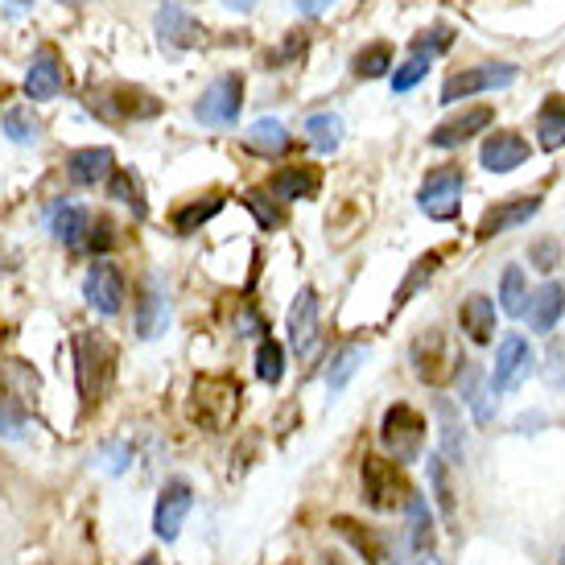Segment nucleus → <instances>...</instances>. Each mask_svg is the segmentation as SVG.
Wrapping results in <instances>:
<instances>
[{
    "label": "nucleus",
    "instance_id": "nucleus-32",
    "mask_svg": "<svg viewBox=\"0 0 565 565\" xmlns=\"http://www.w3.org/2000/svg\"><path fill=\"white\" fill-rule=\"evenodd\" d=\"M396 66V54L388 42H368L355 58H351V75L355 79H384Z\"/></svg>",
    "mask_w": 565,
    "mask_h": 565
},
{
    "label": "nucleus",
    "instance_id": "nucleus-40",
    "mask_svg": "<svg viewBox=\"0 0 565 565\" xmlns=\"http://www.w3.org/2000/svg\"><path fill=\"white\" fill-rule=\"evenodd\" d=\"M0 128H5V137L13 145H33V141H38V132H42L29 108H9L5 116H0Z\"/></svg>",
    "mask_w": 565,
    "mask_h": 565
},
{
    "label": "nucleus",
    "instance_id": "nucleus-38",
    "mask_svg": "<svg viewBox=\"0 0 565 565\" xmlns=\"http://www.w3.org/2000/svg\"><path fill=\"white\" fill-rule=\"evenodd\" d=\"M363 351L359 343H351V347H343L335 359H330V372H326V384H330V392H343L347 388V380L359 372V363H363Z\"/></svg>",
    "mask_w": 565,
    "mask_h": 565
},
{
    "label": "nucleus",
    "instance_id": "nucleus-8",
    "mask_svg": "<svg viewBox=\"0 0 565 565\" xmlns=\"http://www.w3.org/2000/svg\"><path fill=\"white\" fill-rule=\"evenodd\" d=\"M83 297H87V306L99 314V318H116L124 310V273L116 269L112 260H95L87 277H83Z\"/></svg>",
    "mask_w": 565,
    "mask_h": 565
},
{
    "label": "nucleus",
    "instance_id": "nucleus-33",
    "mask_svg": "<svg viewBox=\"0 0 565 565\" xmlns=\"http://www.w3.org/2000/svg\"><path fill=\"white\" fill-rule=\"evenodd\" d=\"M409 545L417 549V553H434V512H429V504H425V495H409Z\"/></svg>",
    "mask_w": 565,
    "mask_h": 565
},
{
    "label": "nucleus",
    "instance_id": "nucleus-34",
    "mask_svg": "<svg viewBox=\"0 0 565 565\" xmlns=\"http://www.w3.org/2000/svg\"><path fill=\"white\" fill-rule=\"evenodd\" d=\"M438 269H442V252H425V256H417L413 273L405 277V285L396 289V297H392V310H405V306L413 302V293H417L421 285L434 281V273H438Z\"/></svg>",
    "mask_w": 565,
    "mask_h": 565
},
{
    "label": "nucleus",
    "instance_id": "nucleus-54",
    "mask_svg": "<svg viewBox=\"0 0 565 565\" xmlns=\"http://www.w3.org/2000/svg\"><path fill=\"white\" fill-rule=\"evenodd\" d=\"M62 5H87V0H62Z\"/></svg>",
    "mask_w": 565,
    "mask_h": 565
},
{
    "label": "nucleus",
    "instance_id": "nucleus-9",
    "mask_svg": "<svg viewBox=\"0 0 565 565\" xmlns=\"http://www.w3.org/2000/svg\"><path fill=\"white\" fill-rule=\"evenodd\" d=\"M95 112H104L108 120H153V116H161V99L149 95L145 87L112 83V87L99 91Z\"/></svg>",
    "mask_w": 565,
    "mask_h": 565
},
{
    "label": "nucleus",
    "instance_id": "nucleus-21",
    "mask_svg": "<svg viewBox=\"0 0 565 565\" xmlns=\"http://www.w3.org/2000/svg\"><path fill=\"white\" fill-rule=\"evenodd\" d=\"M285 326H289V339H293L297 351H306L314 343V335H318V289L314 285H306L302 293H297V302L289 306Z\"/></svg>",
    "mask_w": 565,
    "mask_h": 565
},
{
    "label": "nucleus",
    "instance_id": "nucleus-16",
    "mask_svg": "<svg viewBox=\"0 0 565 565\" xmlns=\"http://www.w3.org/2000/svg\"><path fill=\"white\" fill-rule=\"evenodd\" d=\"M157 33H161V42H170V46H178V50H194V46L207 42L203 21L190 17V13L178 9V5H170V0H165V5L157 9Z\"/></svg>",
    "mask_w": 565,
    "mask_h": 565
},
{
    "label": "nucleus",
    "instance_id": "nucleus-47",
    "mask_svg": "<svg viewBox=\"0 0 565 565\" xmlns=\"http://www.w3.org/2000/svg\"><path fill=\"white\" fill-rule=\"evenodd\" d=\"M528 264L541 273H553L557 264H561V244L557 240H537V244H528Z\"/></svg>",
    "mask_w": 565,
    "mask_h": 565
},
{
    "label": "nucleus",
    "instance_id": "nucleus-44",
    "mask_svg": "<svg viewBox=\"0 0 565 565\" xmlns=\"http://www.w3.org/2000/svg\"><path fill=\"white\" fill-rule=\"evenodd\" d=\"M0 434H9V438L25 434V413H21L17 396L9 388H0Z\"/></svg>",
    "mask_w": 565,
    "mask_h": 565
},
{
    "label": "nucleus",
    "instance_id": "nucleus-22",
    "mask_svg": "<svg viewBox=\"0 0 565 565\" xmlns=\"http://www.w3.org/2000/svg\"><path fill=\"white\" fill-rule=\"evenodd\" d=\"M454 384H458V396H462V405H467L475 413V421H491V401H487V384H483V368L475 359H458V368H454Z\"/></svg>",
    "mask_w": 565,
    "mask_h": 565
},
{
    "label": "nucleus",
    "instance_id": "nucleus-19",
    "mask_svg": "<svg viewBox=\"0 0 565 565\" xmlns=\"http://www.w3.org/2000/svg\"><path fill=\"white\" fill-rule=\"evenodd\" d=\"M409 359H413L417 380L438 384L446 376V335L442 330H425V335H417L413 347H409Z\"/></svg>",
    "mask_w": 565,
    "mask_h": 565
},
{
    "label": "nucleus",
    "instance_id": "nucleus-25",
    "mask_svg": "<svg viewBox=\"0 0 565 565\" xmlns=\"http://www.w3.org/2000/svg\"><path fill=\"white\" fill-rule=\"evenodd\" d=\"M165 322H170V306H165L161 285L149 277L141 285V293H137V335L141 339H157L165 330Z\"/></svg>",
    "mask_w": 565,
    "mask_h": 565
},
{
    "label": "nucleus",
    "instance_id": "nucleus-31",
    "mask_svg": "<svg viewBox=\"0 0 565 565\" xmlns=\"http://www.w3.org/2000/svg\"><path fill=\"white\" fill-rule=\"evenodd\" d=\"M537 141L549 153H557L565 145V99L561 95H549L541 104V112H537Z\"/></svg>",
    "mask_w": 565,
    "mask_h": 565
},
{
    "label": "nucleus",
    "instance_id": "nucleus-42",
    "mask_svg": "<svg viewBox=\"0 0 565 565\" xmlns=\"http://www.w3.org/2000/svg\"><path fill=\"white\" fill-rule=\"evenodd\" d=\"M450 46H454V29L450 25H434V29H425V33L413 38V54H421L429 62H434L438 54H446Z\"/></svg>",
    "mask_w": 565,
    "mask_h": 565
},
{
    "label": "nucleus",
    "instance_id": "nucleus-1",
    "mask_svg": "<svg viewBox=\"0 0 565 565\" xmlns=\"http://www.w3.org/2000/svg\"><path fill=\"white\" fill-rule=\"evenodd\" d=\"M359 483H363V500H368V508H376V512H401V508H409L413 487H409V479L401 471V462L380 458V454H363Z\"/></svg>",
    "mask_w": 565,
    "mask_h": 565
},
{
    "label": "nucleus",
    "instance_id": "nucleus-43",
    "mask_svg": "<svg viewBox=\"0 0 565 565\" xmlns=\"http://www.w3.org/2000/svg\"><path fill=\"white\" fill-rule=\"evenodd\" d=\"M425 75H429V58L409 54V62H401V66L392 71V91H413Z\"/></svg>",
    "mask_w": 565,
    "mask_h": 565
},
{
    "label": "nucleus",
    "instance_id": "nucleus-23",
    "mask_svg": "<svg viewBox=\"0 0 565 565\" xmlns=\"http://www.w3.org/2000/svg\"><path fill=\"white\" fill-rule=\"evenodd\" d=\"M335 533L363 557V561H368V565H392L396 557L388 553V545L372 533V528H363L359 520H351V516H335Z\"/></svg>",
    "mask_w": 565,
    "mask_h": 565
},
{
    "label": "nucleus",
    "instance_id": "nucleus-20",
    "mask_svg": "<svg viewBox=\"0 0 565 565\" xmlns=\"http://www.w3.org/2000/svg\"><path fill=\"white\" fill-rule=\"evenodd\" d=\"M458 326L475 347H487L495 339V302L487 293H471L467 302L458 306Z\"/></svg>",
    "mask_w": 565,
    "mask_h": 565
},
{
    "label": "nucleus",
    "instance_id": "nucleus-3",
    "mask_svg": "<svg viewBox=\"0 0 565 565\" xmlns=\"http://www.w3.org/2000/svg\"><path fill=\"white\" fill-rule=\"evenodd\" d=\"M380 446L388 450L392 462H401V467L417 462L421 450H425V417L405 401L388 405L384 421H380Z\"/></svg>",
    "mask_w": 565,
    "mask_h": 565
},
{
    "label": "nucleus",
    "instance_id": "nucleus-13",
    "mask_svg": "<svg viewBox=\"0 0 565 565\" xmlns=\"http://www.w3.org/2000/svg\"><path fill=\"white\" fill-rule=\"evenodd\" d=\"M528 157H533V149H528V141L520 137V132H512V128L491 132V137L483 141V149H479V165L487 174H512V170H520Z\"/></svg>",
    "mask_w": 565,
    "mask_h": 565
},
{
    "label": "nucleus",
    "instance_id": "nucleus-50",
    "mask_svg": "<svg viewBox=\"0 0 565 565\" xmlns=\"http://www.w3.org/2000/svg\"><path fill=\"white\" fill-rule=\"evenodd\" d=\"M223 5H231V9H240V13H252V9H256V0H223Z\"/></svg>",
    "mask_w": 565,
    "mask_h": 565
},
{
    "label": "nucleus",
    "instance_id": "nucleus-4",
    "mask_svg": "<svg viewBox=\"0 0 565 565\" xmlns=\"http://www.w3.org/2000/svg\"><path fill=\"white\" fill-rule=\"evenodd\" d=\"M462 190H467V178H462V165H438L429 170L421 190H417V207L421 215L438 219V223H450L462 207Z\"/></svg>",
    "mask_w": 565,
    "mask_h": 565
},
{
    "label": "nucleus",
    "instance_id": "nucleus-2",
    "mask_svg": "<svg viewBox=\"0 0 565 565\" xmlns=\"http://www.w3.org/2000/svg\"><path fill=\"white\" fill-rule=\"evenodd\" d=\"M71 351H75V388L83 396V405H95L99 392L108 388V376H112V343L91 335V330H79L71 339Z\"/></svg>",
    "mask_w": 565,
    "mask_h": 565
},
{
    "label": "nucleus",
    "instance_id": "nucleus-41",
    "mask_svg": "<svg viewBox=\"0 0 565 565\" xmlns=\"http://www.w3.org/2000/svg\"><path fill=\"white\" fill-rule=\"evenodd\" d=\"M306 46H310V38H306L302 29H293V33H289V38H285L277 50H269V54H264V66H269V71H285V66H293L297 58L306 54Z\"/></svg>",
    "mask_w": 565,
    "mask_h": 565
},
{
    "label": "nucleus",
    "instance_id": "nucleus-27",
    "mask_svg": "<svg viewBox=\"0 0 565 565\" xmlns=\"http://www.w3.org/2000/svg\"><path fill=\"white\" fill-rule=\"evenodd\" d=\"M87 227H91V215L79 203H58L50 211V231H54V240L66 244V248H83Z\"/></svg>",
    "mask_w": 565,
    "mask_h": 565
},
{
    "label": "nucleus",
    "instance_id": "nucleus-30",
    "mask_svg": "<svg viewBox=\"0 0 565 565\" xmlns=\"http://www.w3.org/2000/svg\"><path fill=\"white\" fill-rule=\"evenodd\" d=\"M244 141H248V149H252V153H264V157H277V153H285V149L293 145L289 128H285L281 120H273V116L256 120V124L244 132Z\"/></svg>",
    "mask_w": 565,
    "mask_h": 565
},
{
    "label": "nucleus",
    "instance_id": "nucleus-45",
    "mask_svg": "<svg viewBox=\"0 0 565 565\" xmlns=\"http://www.w3.org/2000/svg\"><path fill=\"white\" fill-rule=\"evenodd\" d=\"M244 207L256 215V223H260L264 231H277V227L285 223V215L273 207V198H264V194H244Z\"/></svg>",
    "mask_w": 565,
    "mask_h": 565
},
{
    "label": "nucleus",
    "instance_id": "nucleus-52",
    "mask_svg": "<svg viewBox=\"0 0 565 565\" xmlns=\"http://www.w3.org/2000/svg\"><path fill=\"white\" fill-rule=\"evenodd\" d=\"M322 565H343V561L339 557H322Z\"/></svg>",
    "mask_w": 565,
    "mask_h": 565
},
{
    "label": "nucleus",
    "instance_id": "nucleus-12",
    "mask_svg": "<svg viewBox=\"0 0 565 565\" xmlns=\"http://www.w3.org/2000/svg\"><path fill=\"white\" fill-rule=\"evenodd\" d=\"M190 508H194V491H190V483H186V479H170V483L161 487V495H157L153 533H157L161 541H178V533H182V524H186Z\"/></svg>",
    "mask_w": 565,
    "mask_h": 565
},
{
    "label": "nucleus",
    "instance_id": "nucleus-11",
    "mask_svg": "<svg viewBox=\"0 0 565 565\" xmlns=\"http://www.w3.org/2000/svg\"><path fill=\"white\" fill-rule=\"evenodd\" d=\"M533 347H528L524 335H504L500 339V351H495V372H491V392H512L528 380V372H533Z\"/></svg>",
    "mask_w": 565,
    "mask_h": 565
},
{
    "label": "nucleus",
    "instance_id": "nucleus-24",
    "mask_svg": "<svg viewBox=\"0 0 565 565\" xmlns=\"http://www.w3.org/2000/svg\"><path fill=\"white\" fill-rule=\"evenodd\" d=\"M561 310H565V289L557 281H549L537 293H528L524 318H528V326H533L537 335H549V330L557 326V318H561Z\"/></svg>",
    "mask_w": 565,
    "mask_h": 565
},
{
    "label": "nucleus",
    "instance_id": "nucleus-18",
    "mask_svg": "<svg viewBox=\"0 0 565 565\" xmlns=\"http://www.w3.org/2000/svg\"><path fill=\"white\" fill-rule=\"evenodd\" d=\"M116 170V157L112 149H75V153H66V178H71L75 186H99V182H108V174Z\"/></svg>",
    "mask_w": 565,
    "mask_h": 565
},
{
    "label": "nucleus",
    "instance_id": "nucleus-39",
    "mask_svg": "<svg viewBox=\"0 0 565 565\" xmlns=\"http://www.w3.org/2000/svg\"><path fill=\"white\" fill-rule=\"evenodd\" d=\"M256 376H260L264 384H281V376H285V351H281V343L269 339V335H264L260 347H256Z\"/></svg>",
    "mask_w": 565,
    "mask_h": 565
},
{
    "label": "nucleus",
    "instance_id": "nucleus-6",
    "mask_svg": "<svg viewBox=\"0 0 565 565\" xmlns=\"http://www.w3.org/2000/svg\"><path fill=\"white\" fill-rule=\"evenodd\" d=\"M516 66L512 62H483V66H462L458 75H450L442 83V104H462L471 95L495 91V87H512L516 83Z\"/></svg>",
    "mask_w": 565,
    "mask_h": 565
},
{
    "label": "nucleus",
    "instance_id": "nucleus-15",
    "mask_svg": "<svg viewBox=\"0 0 565 565\" xmlns=\"http://www.w3.org/2000/svg\"><path fill=\"white\" fill-rule=\"evenodd\" d=\"M491 124H495V112H491L487 104H479V108H462L458 116L442 120L434 132H429V145H434V149H458V145H467L475 132H487Z\"/></svg>",
    "mask_w": 565,
    "mask_h": 565
},
{
    "label": "nucleus",
    "instance_id": "nucleus-17",
    "mask_svg": "<svg viewBox=\"0 0 565 565\" xmlns=\"http://www.w3.org/2000/svg\"><path fill=\"white\" fill-rule=\"evenodd\" d=\"M318 186H322L318 165H285V170L269 178V194L277 203H306V198L318 194Z\"/></svg>",
    "mask_w": 565,
    "mask_h": 565
},
{
    "label": "nucleus",
    "instance_id": "nucleus-35",
    "mask_svg": "<svg viewBox=\"0 0 565 565\" xmlns=\"http://www.w3.org/2000/svg\"><path fill=\"white\" fill-rule=\"evenodd\" d=\"M306 141L318 149V153H335L343 145V120L335 112H318L306 120Z\"/></svg>",
    "mask_w": 565,
    "mask_h": 565
},
{
    "label": "nucleus",
    "instance_id": "nucleus-5",
    "mask_svg": "<svg viewBox=\"0 0 565 565\" xmlns=\"http://www.w3.org/2000/svg\"><path fill=\"white\" fill-rule=\"evenodd\" d=\"M244 112V79L240 75H219L194 104V120L207 128H231Z\"/></svg>",
    "mask_w": 565,
    "mask_h": 565
},
{
    "label": "nucleus",
    "instance_id": "nucleus-36",
    "mask_svg": "<svg viewBox=\"0 0 565 565\" xmlns=\"http://www.w3.org/2000/svg\"><path fill=\"white\" fill-rule=\"evenodd\" d=\"M500 306H504V314L524 318V306H528V281H524V269H520V264H508V269H504V281H500Z\"/></svg>",
    "mask_w": 565,
    "mask_h": 565
},
{
    "label": "nucleus",
    "instance_id": "nucleus-26",
    "mask_svg": "<svg viewBox=\"0 0 565 565\" xmlns=\"http://www.w3.org/2000/svg\"><path fill=\"white\" fill-rule=\"evenodd\" d=\"M434 413H438V442H442V458L450 462V467H462V462H467V438H462V421H458L454 401L438 396V401H434Z\"/></svg>",
    "mask_w": 565,
    "mask_h": 565
},
{
    "label": "nucleus",
    "instance_id": "nucleus-28",
    "mask_svg": "<svg viewBox=\"0 0 565 565\" xmlns=\"http://www.w3.org/2000/svg\"><path fill=\"white\" fill-rule=\"evenodd\" d=\"M223 203L227 198L219 194V190H211V194H203V198H190V203H182L178 211H174V231L178 236H194L203 223H211L219 211H223Z\"/></svg>",
    "mask_w": 565,
    "mask_h": 565
},
{
    "label": "nucleus",
    "instance_id": "nucleus-14",
    "mask_svg": "<svg viewBox=\"0 0 565 565\" xmlns=\"http://www.w3.org/2000/svg\"><path fill=\"white\" fill-rule=\"evenodd\" d=\"M537 211H541V194H512V198H504V203H495V207L479 219V231H475V236H479V240L504 236V231H512V227L528 223Z\"/></svg>",
    "mask_w": 565,
    "mask_h": 565
},
{
    "label": "nucleus",
    "instance_id": "nucleus-51",
    "mask_svg": "<svg viewBox=\"0 0 565 565\" xmlns=\"http://www.w3.org/2000/svg\"><path fill=\"white\" fill-rule=\"evenodd\" d=\"M417 565H442V561H438L434 553H421V561H417Z\"/></svg>",
    "mask_w": 565,
    "mask_h": 565
},
{
    "label": "nucleus",
    "instance_id": "nucleus-10",
    "mask_svg": "<svg viewBox=\"0 0 565 565\" xmlns=\"http://www.w3.org/2000/svg\"><path fill=\"white\" fill-rule=\"evenodd\" d=\"M66 87V66H62V54L58 46H38L33 50V62L25 71V95L33 99V104H50V99H58Z\"/></svg>",
    "mask_w": 565,
    "mask_h": 565
},
{
    "label": "nucleus",
    "instance_id": "nucleus-29",
    "mask_svg": "<svg viewBox=\"0 0 565 565\" xmlns=\"http://www.w3.org/2000/svg\"><path fill=\"white\" fill-rule=\"evenodd\" d=\"M108 198H116V203H124L137 219H145L149 215V203H145V186H141V178L128 170V165H116V170L108 174Z\"/></svg>",
    "mask_w": 565,
    "mask_h": 565
},
{
    "label": "nucleus",
    "instance_id": "nucleus-48",
    "mask_svg": "<svg viewBox=\"0 0 565 565\" xmlns=\"http://www.w3.org/2000/svg\"><path fill=\"white\" fill-rule=\"evenodd\" d=\"M545 384H549V388H561V384H565V347H561V343H549V355H545Z\"/></svg>",
    "mask_w": 565,
    "mask_h": 565
},
{
    "label": "nucleus",
    "instance_id": "nucleus-49",
    "mask_svg": "<svg viewBox=\"0 0 565 565\" xmlns=\"http://www.w3.org/2000/svg\"><path fill=\"white\" fill-rule=\"evenodd\" d=\"M293 5L302 9V13H310V17H318V13H322V9L330 5V0H293Z\"/></svg>",
    "mask_w": 565,
    "mask_h": 565
},
{
    "label": "nucleus",
    "instance_id": "nucleus-7",
    "mask_svg": "<svg viewBox=\"0 0 565 565\" xmlns=\"http://www.w3.org/2000/svg\"><path fill=\"white\" fill-rule=\"evenodd\" d=\"M236 405H240V384L231 376H203L194 384V417L207 429H223L236 417Z\"/></svg>",
    "mask_w": 565,
    "mask_h": 565
},
{
    "label": "nucleus",
    "instance_id": "nucleus-53",
    "mask_svg": "<svg viewBox=\"0 0 565 565\" xmlns=\"http://www.w3.org/2000/svg\"><path fill=\"white\" fill-rule=\"evenodd\" d=\"M141 565H157V557H141Z\"/></svg>",
    "mask_w": 565,
    "mask_h": 565
},
{
    "label": "nucleus",
    "instance_id": "nucleus-46",
    "mask_svg": "<svg viewBox=\"0 0 565 565\" xmlns=\"http://www.w3.org/2000/svg\"><path fill=\"white\" fill-rule=\"evenodd\" d=\"M95 256L99 252H112V244H116V223L112 219H104V215H99V219H91V227H87V240H83Z\"/></svg>",
    "mask_w": 565,
    "mask_h": 565
},
{
    "label": "nucleus",
    "instance_id": "nucleus-37",
    "mask_svg": "<svg viewBox=\"0 0 565 565\" xmlns=\"http://www.w3.org/2000/svg\"><path fill=\"white\" fill-rule=\"evenodd\" d=\"M429 483H434V500H438V508H442V516L454 524V512H458V504H454V483H450V462L442 458V454H429Z\"/></svg>",
    "mask_w": 565,
    "mask_h": 565
}]
</instances>
